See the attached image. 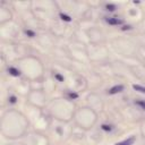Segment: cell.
Instances as JSON below:
<instances>
[{"label": "cell", "instance_id": "obj_10", "mask_svg": "<svg viewBox=\"0 0 145 145\" xmlns=\"http://www.w3.org/2000/svg\"><path fill=\"white\" fill-rule=\"evenodd\" d=\"M25 33H26L28 36H31V38H33V36L35 35V33L33 32V31H30V30H26V31H25Z\"/></svg>", "mask_w": 145, "mask_h": 145}, {"label": "cell", "instance_id": "obj_11", "mask_svg": "<svg viewBox=\"0 0 145 145\" xmlns=\"http://www.w3.org/2000/svg\"><path fill=\"white\" fill-rule=\"evenodd\" d=\"M102 129H103V130H105V132H110L111 127L108 126V125H102Z\"/></svg>", "mask_w": 145, "mask_h": 145}, {"label": "cell", "instance_id": "obj_9", "mask_svg": "<svg viewBox=\"0 0 145 145\" xmlns=\"http://www.w3.org/2000/svg\"><path fill=\"white\" fill-rule=\"evenodd\" d=\"M68 97H69V99H77V97H78V94H76V93H69V94H68Z\"/></svg>", "mask_w": 145, "mask_h": 145}, {"label": "cell", "instance_id": "obj_5", "mask_svg": "<svg viewBox=\"0 0 145 145\" xmlns=\"http://www.w3.org/2000/svg\"><path fill=\"white\" fill-rule=\"evenodd\" d=\"M133 89L136 90V91H138V92L145 93V87H143V86H141V85H133Z\"/></svg>", "mask_w": 145, "mask_h": 145}, {"label": "cell", "instance_id": "obj_12", "mask_svg": "<svg viewBox=\"0 0 145 145\" xmlns=\"http://www.w3.org/2000/svg\"><path fill=\"white\" fill-rule=\"evenodd\" d=\"M56 78L58 79L59 82H64V77H62L61 75H59V74H56Z\"/></svg>", "mask_w": 145, "mask_h": 145}, {"label": "cell", "instance_id": "obj_4", "mask_svg": "<svg viewBox=\"0 0 145 145\" xmlns=\"http://www.w3.org/2000/svg\"><path fill=\"white\" fill-rule=\"evenodd\" d=\"M8 72H9V74H10V75H13V76H19V75H21V72H19L18 69H16V68H14V67L9 68Z\"/></svg>", "mask_w": 145, "mask_h": 145}, {"label": "cell", "instance_id": "obj_8", "mask_svg": "<svg viewBox=\"0 0 145 145\" xmlns=\"http://www.w3.org/2000/svg\"><path fill=\"white\" fill-rule=\"evenodd\" d=\"M107 9L109 11H113L116 9V6L115 5H107Z\"/></svg>", "mask_w": 145, "mask_h": 145}, {"label": "cell", "instance_id": "obj_2", "mask_svg": "<svg viewBox=\"0 0 145 145\" xmlns=\"http://www.w3.org/2000/svg\"><path fill=\"white\" fill-rule=\"evenodd\" d=\"M107 23H109L110 25H119L122 23V21L118 18H113V17H109V18H107Z\"/></svg>", "mask_w": 145, "mask_h": 145}, {"label": "cell", "instance_id": "obj_7", "mask_svg": "<svg viewBox=\"0 0 145 145\" xmlns=\"http://www.w3.org/2000/svg\"><path fill=\"white\" fill-rule=\"evenodd\" d=\"M136 104L140 105V107H142V109H144L145 110V101H137Z\"/></svg>", "mask_w": 145, "mask_h": 145}, {"label": "cell", "instance_id": "obj_1", "mask_svg": "<svg viewBox=\"0 0 145 145\" xmlns=\"http://www.w3.org/2000/svg\"><path fill=\"white\" fill-rule=\"evenodd\" d=\"M121 91H124V86L122 85H116V86H113V87H111V89L109 90V94H117Z\"/></svg>", "mask_w": 145, "mask_h": 145}, {"label": "cell", "instance_id": "obj_6", "mask_svg": "<svg viewBox=\"0 0 145 145\" xmlns=\"http://www.w3.org/2000/svg\"><path fill=\"white\" fill-rule=\"evenodd\" d=\"M60 17H61L62 21H66V22H70V21H72V18H70L69 16H67V15H65V14H60Z\"/></svg>", "mask_w": 145, "mask_h": 145}, {"label": "cell", "instance_id": "obj_3", "mask_svg": "<svg viewBox=\"0 0 145 145\" xmlns=\"http://www.w3.org/2000/svg\"><path fill=\"white\" fill-rule=\"evenodd\" d=\"M134 142H135V138L134 137H130L128 140L124 141V142H120V143H117V144H115V145H133Z\"/></svg>", "mask_w": 145, "mask_h": 145}, {"label": "cell", "instance_id": "obj_13", "mask_svg": "<svg viewBox=\"0 0 145 145\" xmlns=\"http://www.w3.org/2000/svg\"><path fill=\"white\" fill-rule=\"evenodd\" d=\"M10 102L11 103H15V102H16V97H10Z\"/></svg>", "mask_w": 145, "mask_h": 145}]
</instances>
